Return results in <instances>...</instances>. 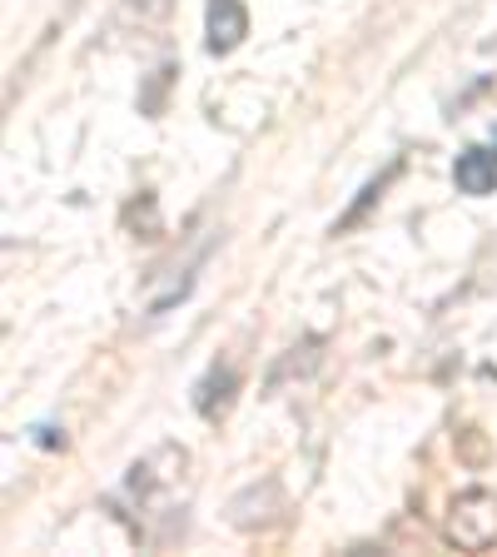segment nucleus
<instances>
[{
    "instance_id": "obj_3",
    "label": "nucleus",
    "mask_w": 497,
    "mask_h": 557,
    "mask_svg": "<svg viewBox=\"0 0 497 557\" xmlns=\"http://www.w3.org/2000/svg\"><path fill=\"white\" fill-rule=\"evenodd\" d=\"M452 180L463 195H493L497 189V154L487 150H463L458 164H452Z\"/></svg>"
},
{
    "instance_id": "obj_5",
    "label": "nucleus",
    "mask_w": 497,
    "mask_h": 557,
    "mask_svg": "<svg viewBox=\"0 0 497 557\" xmlns=\"http://www.w3.org/2000/svg\"><path fill=\"white\" fill-rule=\"evenodd\" d=\"M394 174H398V164H394V170H388V174H378V180H373V185H369V189H363V195H359V205H353V209H348V214H344V220H338V224H334V234L353 230V224H359V220H363V214H369V205H373V199H378V195H383V189H388V180H394Z\"/></svg>"
},
{
    "instance_id": "obj_6",
    "label": "nucleus",
    "mask_w": 497,
    "mask_h": 557,
    "mask_svg": "<svg viewBox=\"0 0 497 557\" xmlns=\"http://www.w3.org/2000/svg\"><path fill=\"white\" fill-rule=\"evenodd\" d=\"M35 443H40V448H65V433H55V429H35Z\"/></svg>"
},
{
    "instance_id": "obj_4",
    "label": "nucleus",
    "mask_w": 497,
    "mask_h": 557,
    "mask_svg": "<svg viewBox=\"0 0 497 557\" xmlns=\"http://www.w3.org/2000/svg\"><path fill=\"white\" fill-rule=\"evenodd\" d=\"M229 388H234V373H229V369H224V373L214 369V373H209L204 383H199L195 408H199V413H204V418H214V413H220L224 404H229Z\"/></svg>"
},
{
    "instance_id": "obj_1",
    "label": "nucleus",
    "mask_w": 497,
    "mask_h": 557,
    "mask_svg": "<svg viewBox=\"0 0 497 557\" xmlns=\"http://www.w3.org/2000/svg\"><path fill=\"white\" fill-rule=\"evenodd\" d=\"M448 537L463 547V553H483V547H493L497 543V498L493 493L473 487V493H463V498L452 503Z\"/></svg>"
},
{
    "instance_id": "obj_2",
    "label": "nucleus",
    "mask_w": 497,
    "mask_h": 557,
    "mask_svg": "<svg viewBox=\"0 0 497 557\" xmlns=\"http://www.w3.org/2000/svg\"><path fill=\"white\" fill-rule=\"evenodd\" d=\"M249 35V15L239 0H209V50H234Z\"/></svg>"
}]
</instances>
